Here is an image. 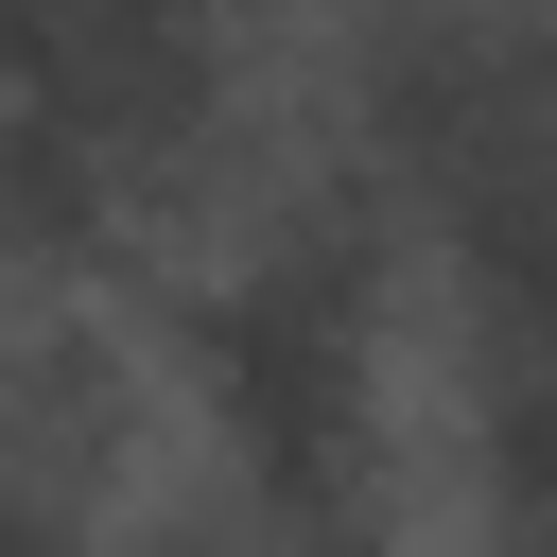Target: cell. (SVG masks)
Instances as JSON below:
<instances>
[{
  "mask_svg": "<svg viewBox=\"0 0 557 557\" xmlns=\"http://www.w3.org/2000/svg\"><path fill=\"white\" fill-rule=\"evenodd\" d=\"M157 435V383H139V331L104 296H0V470L17 487H70L104 505Z\"/></svg>",
  "mask_w": 557,
  "mask_h": 557,
  "instance_id": "obj_1",
  "label": "cell"
},
{
  "mask_svg": "<svg viewBox=\"0 0 557 557\" xmlns=\"http://www.w3.org/2000/svg\"><path fill=\"white\" fill-rule=\"evenodd\" d=\"M0 557H104V505H70V487H17V470H0Z\"/></svg>",
  "mask_w": 557,
  "mask_h": 557,
  "instance_id": "obj_2",
  "label": "cell"
}]
</instances>
